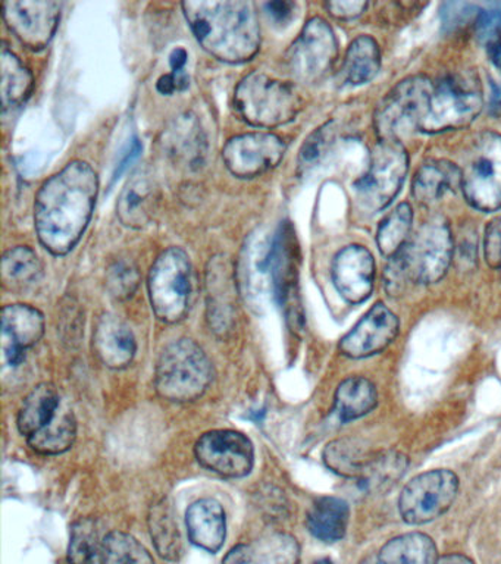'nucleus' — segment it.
<instances>
[{
    "label": "nucleus",
    "mask_w": 501,
    "mask_h": 564,
    "mask_svg": "<svg viewBox=\"0 0 501 564\" xmlns=\"http://www.w3.org/2000/svg\"><path fill=\"white\" fill-rule=\"evenodd\" d=\"M483 108L481 79L472 70H457L439 79L431 97L429 112L421 131L428 134L469 127Z\"/></svg>",
    "instance_id": "5"
},
{
    "label": "nucleus",
    "mask_w": 501,
    "mask_h": 564,
    "mask_svg": "<svg viewBox=\"0 0 501 564\" xmlns=\"http://www.w3.org/2000/svg\"><path fill=\"white\" fill-rule=\"evenodd\" d=\"M488 56H490V61L501 73V42L488 44Z\"/></svg>",
    "instance_id": "51"
},
{
    "label": "nucleus",
    "mask_w": 501,
    "mask_h": 564,
    "mask_svg": "<svg viewBox=\"0 0 501 564\" xmlns=\"http://www.w3.org/2000/svg\"><path fill=\"white\" fill-rule=\"evenodd\" d=\"M301 550L293 536L275 533L227 554L224 564H298Z\"/></svg>",
    "instance_id": "25"
},
{
    "label": "nucleus",
    "mask_w": 501,
    "mask_h": 564,
    "mask_svg": "<svg viewBox=\"0 0 501 564\" xmlns=\"http://www.w3.org/2000/svg\"><path fill=\"white\" fill-rule=\"evenodd\" d=\"M160 205V192L149 176L135 175L118 200V216L126 227L142 229L152 223Z\"/></svg>",
    "instance_id": "24"
},
{
    "label": "nucleus",
    "mask_w": 501,
    "mask_h": 564,
    "mask_svg": "<svg viewBox=\"0 0 501 564\" xmlns=\"http://www.w3.org/2000/svg\"><path fill=\"white\" fill-rule=\"evenodd\" d=\"M349 518L350 509L345 500L320 497L307 511L306 524L316 540L331 544L346 535Z\"/></svg>",
    "instance_id": "26"
},
{
    "label": "nucleus",
    "mask_w": 501,
    "mask_h": 564,
    "mask_svg": "<svg viewBox=\"0 0 501 564\" xmlns=\"http://www.w3.org/2000/svg\"><path fill=\"white\" fill-rule=\"evenodd\" d=\"M409 156L402 143L380 141L373 148L367 174L355 183L356 200L369 215L391 205L403 187Z\"/></svg>",
    "instance_id": "9"
},
{
    "label": "nucleus",
    "mask_w": 501,
    "mask_h": 564,
    "mask_svg": "<svg viewBox=\"0 0 501 564\" xmlns=\"http://www.w3.org/2000/svg\"><path fill=\"white\" fill-rule=\"evenodd\" d=\"M140 284L139 268L131 260L120 259L108 268L107 286L118 300L130 299Z\"/></svg>",
    "instance_id": "41"
},
{
    "label": "nucleus",
    "mask_w": 501,
    "mask_h": 564,
    "mask_svg": "<svg viewBox=\"0 0 501 564\" xmlns=\"http://www.w3.org/2000/svg\"><path fill=\"white\" fill-rule=\"evenodd\" d=\"M437 546L422 532L403 533L382 546L375 564H435Z\"/></svg>",
    "instance_id": "29"
},
{
    "label": "nucleus",
    "mask_w": 501,
    "mask_h": 564,
    "mask_svg": "<svg viewBox=\"0 0 501 564\" xmlns=\"http://www.w3.org/2000/svg\"><path fill=\"white\" fill-rule=\"evenodd\" d=\"M287 145L280 137L270 132H252L228 141L222 150V158L232 175L254 178L279 165Z\"/></svg>",
    "instance_id": "16"
},
{
    "label": "nucleus",
    "mask_w": 501,
    "mask_h": 564,
    "mask_svg": "<svg viewBox=\"0 0 501 564\" xmlns=\"http://www.w3.org/2000/svg\"><path fill=\"white\" fill-rule=\"evenodd\" d=\"M42 263L29 247L8 250L2 259V281L10 290H25L42 278Z\"/></svg>",
    "instance_id": "36"
},
{
    "label": "nucleus",
    "mask_w": 501,
    "mask_h": 564,
    "mask_svg": "<svg viewBox=\"0 0 501 564\" xmlns=\"http://www.w3.org/2000/svg\"><path fill=\"white\" fill-rule=\"evenodd\" d=\"M208 319L217 333H226L235 317L237 280L235 264L227 256H215L206 268Z\"/></svg>",
    "instance_id": "20"
},
{
    "label": "nucleus",
    "mask_w": 501,
    "mask_h": 564,
    "mask_svg": "<svg viewBox=\"0 0 501 564\" xmlns=\"http://www.w3.org/2000/svg\"><path fill=\"white\" fill-rule=\"evenodd\" d=\"M453 259V237L443 218L422 225L386 267V290L400 294L407 284H435L443 280Z\"/></svg>",
    "instance_id": "3"
},
{
    "label": "nucleus",
    "mask_w": 501,
    "mask_h": 564,
    "mask_svg": "<svg viewBox=\"0 0 501 564\" xmlns=\"http://www.w3.org/2000/svg\"><path fill=\"white\" fill-rule=\"evenodd\" d=\"M149 297L155 315L166 324L184 319L190 307L192 264L186 251L171 247L149 273Z\"/></svg>",
    "instance_id": "8"
},
{
    "label": "nucleus",
    "mask_w": 501,
    "mask_h": 564,
    "mask_svg": "<svg viewBox=\"0 0 501 564\" xmlns=\"http://www.w3.org/2000/svg\"><path fill=\"white\" fill-rule=\"evenodd\" d=\"M298 245L292 225H281L268 250L261 271L270 272L275 299L287 313L293 326L302 325L301 306L297 297Z\"/></svg>",
    "instance_id": "13"
},
{
    "label": "nucleus",
    "mask_w": 501,
    "mask_h": 564,
    "mask_svg": "<svg viewBox=\"0 0 501 564\" xmlns=\"http://www.w3.org/2000/svg\"><path fill=\"white\" fill-rule=\"evenodd\" d=\"M213 378V364L193 339L171 343L157 360L155 386L165 400L184 403L199 399Z\"/></svg>",
    "instance_id": "4"
},
{
    "label": "nucleus",
    "mask_w": 501,
    "mask_h": 564,
    "mask_svg": "<svg viewBox=\"0 0 501 564\" xmlns=\"http://www.w3.org/2000/svg\"><path fill=\"white\" fill-rule=\"evenodd\" d=\"M334 285L341 297L351 304L367 302L375 281V260L363 246H347L333 262Z\"/></svg>",
    "instance_id": "18"
},
{
    "label": "nucleus",
    "mask_w": 501,
    "mask_h": 564,
    "mask_svg": "<svg viewBox=\"0 0 501 564\" xmlns=\"http://www.w3.org/2000/svg\"><path fill=\"white\" fill-rule=\"evenodd\" d=\"M369 453L358 440H337L327 445L324 452L325 465L346 478L359 479L372 460Z\"/></svg>",
    "instance_id": "35"
},
{
    "label": "nucleus",
    "mask_w": 501,
    "mask_h": 564,
    "mask_svg": "<svg viewBox=\"0 0 501 564\" xmlns=\"http://www.w3.org/2000/svg\"><path fill=\"white\" fill-rule=\"evenodd\" d=\"M459 478L455 471L435 469L409 480L399 498V511L409 524L434 522L455 505L459 494Z\"/></svg>",
    "instance_id": "11"
},
{
    "label": "nucleus",
    "mask_w": 501,
    "mask_h": 564,
    "mask_svg": "<svg viewBox=\"0 0 501 564\" xmlns=\"http://www.w3.org/2000/svg\"><path fill=\"white\" fill-rule=\"evenodd\" d=\"M381 69L380 46L371 35H359L347 48L341 75L350 86L371 83Z\"/></svg>",
    "instance_id": "30"
},
{
    "label": "nucleus",
    "mask_w": 501,
    "mask_h": 564,
    "mask_svg": "<svg viewBox=\"0 0 501 564\" xmlns=\"http://www.w3.org/2000/svg\"><path fill=\"white\" fill-rule=\"evenodd\" d=\"M187 87L188 78L186 74L171 73L164 75V77H161L160 82H157V90H160L162 95H173V93L182 91Z\"/></svg>",
    "instance_id": "46"
},
{
    "label": "nucleus",
    "mask_w": 501,
    "mask_h": 564,
    "mask_svg": "<svg viewBox=\"0 0 501 564\" xmlns=\"http://www.w3.org/2000/svg\"><path fill=\"white\" fill-rule=\"evenodd\" d=\"M486 260L501 271V216L492 219L486 229Z\"/></svg>",
    "instance_id": "44"
},
{
    "label": "nucleus",
    "mask_w": 501,
    "mask_h": 564,
    "mask_svg": "<svg viewBox=\"0 0 501 564\" xmlns=\"http://www.w3.org/2000/svg\"><path fill=\"white\" fill-rule=\"evenodd\" d=\"M236 108L254 127H280L297 117L302 99L290 84L265 73L249 74L236 88Z\"/></svg>",
    "instance_id": "6"
},
{
    "label": "nucleus",
    "mask_w": 501,
    "mask_h": 564,
    "mask_svg": "<svg viewBox=\"0 0 501 564\" xmlns=\"http://www.w3.org/2000/svg\"><path fill=\"white\" fill-rule=\"evenodd\" d=\"M333 139V122L319 127L318 130H316L314 134H311L309 139L305 141V144H303L301 150V166H312L314 163L318 162L320 156L327 152Z\"/></svg>",
    "instance_id": "43"
},
{
    "label": "nucleus",
    "mask_w": 501,
    "mask_h": 564,
    "mask_svg": "<svg viewBox=\"0 0 501 564\" xmlns=\"http://www.w3.org/2000/svg\"><path fill=\"white\" fill-rule=\"evenodd\" d=\"M184 15L202 46L228 64H241L261 47V29L253 3L243 0H188Z\"/></svg>",
    "instance_id": "2"
},
{
    "label": "nucleus",
    "mask_w": 501,
    "mask_h": 564,
    "mask_svg": "<svg viewBox=\"0 0 501 564\" xmlns=\"http://www.w3.org/2000/svg\"><path fill=\"white\" fill-rule=\"evenodd\" d=\"M188 538L199 549L218 553L226 541L227 518L221 502L214 498H202L187 509Z\"/></svg>",
    "instance_id": "22"
},
{
    "label": "nucleus",
    "mask_w": 501,
    "mask_h": 564,
    "mask_svg": "<svg viewBox=\"0 0 501 564\" xmlns=\"http://www.w3.org/2000/svg\"><path fill=\"white\" fill-rule=\"evenodd\" d=\"M45 317L29 304H10L2 311V352L8 365L19 366L25 351L41 341Z\"/></svg>",
    "instance_id": "19"
},
{
    "label": "nucleus",
    "mask_w": 501,
    "mask_h": 564,
    "mask_svg": "<svg viewBox=\"0 0 501 564\" xmlns=\"http://www.w3.org/2000/svg\"><path fill=\"white\" fill-rule=\"evenodd\" d=\"M434 84L424 75H412L402 79L378 105L375 130L381 141L402 143L404 139L421 130L429 112Z\"/></svg>",
    "instance_id": "7"
},
{
    "label": "nucleus",
    "mask_w": 501,
    "mask_h": 564,
    "mask_svg": "<svg viewBox=\"0 0 501 564\" xmlns=\"http://www.w3.org/2000/svg\"><path fill=\"white\" fill-rule=\"evenodd\" d=\"M187 52L183 47L174 48L170 55L171 68L175 74H184V66L187 64Z\"/></svg>",
    "instance_id": "49"
},
{
    "label": "nucleus",
    "mask_w": 501,
    "mask_h": 564,
    "mask_svg": "<svg viewBox=\"0 0 501 564\" xmlns=\"http://www.w3.org/2000/svg\"><path fill=\"white\" fill-rule=\"evenodd\" d=\"M461 189L469 205L481 212L501 209V135H477L461 170Z\"/></svg>",
    "instance_id": "10"
},
{
    "label": "nucleus",
    "mask_w": 501,
    "mask_h": 564,
    "mask_svg": "<svg viewBox=\"0 0 501 564\" xmlns=\"http://www.w3.org/2000/svg\"><path fill=\"white\" fill-rule=\"evenodd\" d=\"M407 469V457L395 452L373 454L363 475L358 479L364 491H381L397 482Z\"/></svg>",
    "instance_id": "38"
},
{
    "label": "nucleus",
    "mask_w": 501,
    "mask_h": 564,
    "mask_svg": "<svg viewBox=\"0 0 501 564\" xmlns=\"http://www.w3.org/2000/svg\"><path fill=\"white\" fill-rule=\"evenodd\" d=\"M367 7L368 3L362 2V0H347V2L325 3V8L328 9V12L331 13L334 18L345 21L355 20V18L362 15Z\"/></svg>",
    "instance_id": "45"
},
{
    "label": "nucleus",
    "mask_w": 501,
    "mask_h": 564,
    "mask_svg": "<svg viewBox=\"0 0 501 564\" xmlns=\"http://www.w3.org/2000/svg\"><path fill=\"white\" fill-rule=\"evenodd\" d=\"M378 404L375 383L364 377H350L336 391V414L341 422L367 416Z\"/></svg>",
    "instance_id": "31"
},
{
    "label": "nucleus",
    "mask_w": 501,
    "mask_h": 564,
    "mask_svg": "<svg viewBox=\"0 0 501 564\" xmlns=\"http://www.w3.org/2000/svg\"><path fill=\"white\" fill-rule=\"evenodd\" d=\"M477 37L479 42H501V2L490 3L477 13Z\"/></svg>",
    "instance_id": "42"
},
{
    "label": "nucleus",
    "mask_w": 501,
    "mask_h": 564,
    "mask_svg": "<svg viewBox=\"0 0 501 564\" xmlns=\"http://www.w3.org/2000/svg\"><path fill=\"white\" fill-rule=\"evenodd\" d=\"M338 53L336 34L323 18H312L287 53L293 77L302 83H316L331 69Z\"/></svg>",
    "instance_id": "12"
},
{
    "label": "nucleus",
    "mask_w": 501,
    "mask_h": 564,
    "mask_svg": "<svg viewBox=\"0 0 501 564\" xmlns=\"http://www.w3.org/2000/svg\"><path fill=\"white\" fill-rule=\"evenodd\" d=\"M143 145L140 143L139 139H134L131 141L129 148H127L124 156L121 158L120 163H118L116 174H113V178H120L122 174H124L127 167L131 165L140 156L142 153Z\"/></svg>",
    "instance_id": "47"
},
{
    "label": "nucleus",
    "mask_w": 501,
    "mask_h": 564,
    "mask_svg": "<svg viewBox=\"0 0 501 564\" xmlns=\"http://www.w3.org/2000/svg\"><path fill=\"white\" fill-rule=\"evenodd\" d=\"M461 187V170L444 159H431L422 163L413 178L412 193L417 203L434 205L448 193Z\"/></svg>",
    "instance_id": "23"
},
{
    "label": "nucleus",
    "mask_w": 501,
    "mask_h": 564,
    "mask_svg": "<svg viewBox=\"0 0 501 564\" xmlns=\"http://www.w3.org/2000/svg\"><path fill=\"white\" fill-rule=\"evenodd\" d=\"M0 73H2V108L7 110L19 108L29 99L33 90V75L25 68L19 57L7 46L0 55Z\"/></svg>",
    "instance_id": "34"
},
{
    "label": "nucleus",
    "mask_w": 501,
    "mask_h": 564,
    "mask_svg": "<svg viewBox=\"0 0 501 564\" xmlns=\"http://www.w3.org/2000/svg\"><path fill=\"white\" fill-rule=\"evenodd\" d=\"M195 453L202 466L224 478H244L254 465L252 441L237 431L206 432L197 441Z\"/></svg>",
    "instance_id": "14"
},
{
    "label": "nucleus",
    "mask_w": 501,
    "mask_h": 564,
    "mask_svg": "<svg viewBox=\"0 0 501 564\" xmlns=\"http://www.w3.org/2000/svg\"><path fill=\"white\" fill-rule=\"evenodd\" d=\"M296 4L293 2H271L266 3V11L276 22H287L293 17Z\"/></svg>",
    "instance_id": "48"
},
{
    "label": "nucleus",
    "mask_w": 501,
    "mask_h": 564,
    "mask_svg": "<svg viewBox=\"0 0 501 564\" xmlns=\"http://www.w3.org/2000/svg\"><path fill=\"white\" fill-rule=\"evenodd\" d=\"M68 563L104 564V542L99 541V532L94 519H81L73 524Z\"/></svg>",
    "instance_id": "39"
},
{
    "label": "nucleus",
    "mask_w": 501,
    "mask_h": 564,
    "mask_svg": "<svg viewBox=\"0 0 501 564\" xmlns=\"http://www.w3.org/2000/svg\"><path fill=\"white\" fill-rule=\"evenodd\" d=\"M94 348L107 368L124 369L133 361L138 344L130 326L108 313L96 324Z\"/></svg>",
    "instance_id": "21"
},
{
    "label": "nucleus",
    "mask_w": 501,
    "mask_h": 564,
    "mask_svg": "<svg viewBox=\"0 0 501 564\" xmlns=\"http://www.w3.org/2000/svg\"><path fill=\"white\" fill-rule=\"evenodd\" d=\"M413 225V210L409 203H400L397 207L378 228L377 242L378 249L385 258H394L411 237Z\"/></svg>",
    "instance_id": "37"
},
{
    "label": "nucleus",
    "mask_w": 501,
    "mask_h": 564,
    "mask_svg": "<svg viewBox=\"0 0 501 564\" xmlns=\"http://www.w3.org/2000/svg\"><path fill=\"white\" fill-rule=\"evenodd\" d=\"M435 564H475L472 560L464 554H446L438 557Z\"/></svg>",
    "instance_id": "50"
},
{
    "label": "nucleus",
    "mask_w": 501,
    "mask_h": 564,
    "mask_svg": "<svg viewBox=\"0 0 501 564\" xmlns=\"http://www.w3.org/2000/svg\"><path fill=\"white\" fill-rule=\"evenodd\" d=\"M63 404L58 390L51 382L39 383L24 399L19 413V430L24 436L36 434L56 416Z\"/></svg>",
    "instance_id": "27"
},
{
    "label": "nucleus",
    "mask_w": 501,
    "mask_h": 564,
    "mask_svg": "<svg viewBox=\"0 0 501 564\" xmlns=\"http://www.w3.org/2000/svg\"><path fill=\"white\" fill-rule=\"evenodd\" d=\"M148 523L157 554L170 562H177L183 553L182 533L168 498H162L151 507Z\"/></svg>",
    "instance_id": "28"
},
{
    "label": "nucleus",
    "mask_w": 501,
    "mask_h": 564,
    "mask_svg": "<svg viewBox=\"0 0 501 564\" xmlns=\"http://www.w3.org/2000/svg\"><path fill=\"white\" fill-rule=\"evenodd\" d=\"M104 564H155L151 553L134 536L116 531L104 540Z\"/></svg>",
    "instance_id": "40"
},
{
    "label": "nucleus",
    "mask_w": 501,
    "mask_h": 564,
    "mask_svg": "<svg viewBox=\"0 0 501 564\" xmlns=\"http://www.w3.org/2000/svg\"><path fill=\"white\" fill-rule=\"evenodd\" d=\"M399 329V317L384 303H375L341 339L340 351L350 359L375 356L397 338Z\"/></svg>",
    "instance_id": "17"
},
{
    "label": "nucleus",
    "mask_w": 501,
    "mask_h": 564,
    "mask_svg": "<svg viewBox=\"0 0 501 564\" xmlns=\"http://www.w3.org/2000/svg\"><path fill=\"white\" fill-rule=\"evenodd\" d=\"M315 564H334V563L329 558H323V560H319V562H316Z\"/></svg>",
    "instance_id": "52"
},
{
    "label": "nucleus",
    "mask_w": 501,
    "mask_h": 564,
    "mask_svg": "<svg viewBox=\"0 0 501 564\" xmlns=\"http://www.w3.org/2000/svg\"><path fill=\"white\" fill-rule=\"evenodd\" d=\"M166 144H168L171 156L192 170H196L204 163V132L195 118L184 117L175 121L166 135Z\"/></svg>",
    "instance_id": "33"
},
{
    "label": "nucleus",
    "mask_w": 501,
    "mask_h": 564,
    "mask_svg": "<svg viewBox=\"0 0 501 564\" xmlns=\"http://www.w3.org/2000/svg\"><path fill=\"white\" fill-rule=\"evenodd\" d=\"M77 438V421L73 410L67 404H61L58 413L43 430L28 438L34 452L46 454H63L73 447Z\"/></svg>",
    "instance_id": "32"
},
{
    "label": "nucleus",
    "mask_w": 501,
    "mask_h": 564,
    "mask_svg": "<svg viewBox=\"0 0 501 564\" xmlns=\"http://www.w3.org/2000/svg\"><path fill=\"white\" fill-rule=\"evenodd\" d=\"M2 15L21 43L41 51L58 29L61 3L54 0H7L2 4Z\"/></svg>",
    "instance_id": "15"
},
{
    "label": "nucleus",
    "mask_w": 501,
    "mask_h": 564,
    "mask_svg": "<svg viewBox=\"0 0 501 564\" xmlns=\"http://www.w3.org/2000/svg\"><path fill=\"white\" fill-rule=\"evenodd\" d=\"M99 178L89 163L74 161L42 185L34 206L39 240L52 254L69 253L90 223Z\"/></svg>",
    "instance_id": "1"
}]
</instances>
